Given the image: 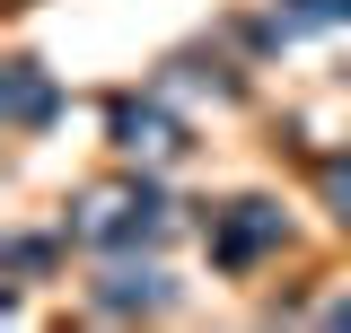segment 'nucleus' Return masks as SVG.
Segmentation results:
<instances>
[{
    "label": "nucleus",
    "mask_w": 351,
    "mask_h": 333,
    "mask_svg": "<svg viewBox=\"0 0 351 333\" xmlns=\"http://www.w3.org/2000/svg\"><path fill=\"white\" fill-rule=\"evenodd\" d=\"M114 132H123V149H149V158L184 149V140H176V123L158 114V106H114Z\"/></svg>",
    "instance_id": "nucleus-3"
},
{
    "label": "nucleus",
    "mask_w": 351,
    "mask_h": 333,
    "mask_svg": "<svg viewBox=\"0 0 351 333\" xmlns=\"http://www.w3.org/2000/svg\"><path fill=\"white\" fill-rule=\"evenodd\" d=\"M325 202H334V219L351 228V158H325Z\"/></svg>",
    "instance_id": "nucleus-5"
},
{
    "label": "nucleus",
    "mask_w": 351,
    "mask_h": 333,
    "mask_svg": "<svg viewBox=\"0 0 351 333\" xmlns=\"http://www.w3.org/2000/svg\"><path fill=\"white\" fill-rule=\"evenodd\" d=\"M9 114H18V123H44V114H53V88H44L36 62H18V71H9Z\"/></svg>",
    "instance_id": "nucleus-4"
},
{
    "label": "nucleus",
    "mask_w": 351,
    "mask_h": 333,
    "mask_svg": "<svg viewBox=\"0 0 351 333\" xmlns=\"http://www.w3.org/2000/svg\"><path fill=\"white\" fill-rule=\"evenodd\" d=\"M71 228H80L88 246H132V237H149V228H158V193H149V184H114V193H88Z\"/></svg>",
    "instance_id": "nucleus-1"
},
{
    "label": "nucleus",
    "mask_w": 351,
    "mask_h": 333,
    "mask_svg": "<svg viewBox=\"0 0 351 333\" xmlns=\"http://www.w3.org/2000/svg\"><path fill=\"white\" fill-rule=\"evenodd\" d=\"M272 237H281V210H272V202H237V210H228V219H219V237H211V254H219V263H228V272H246V263H255V254L272 246Z\"/></svg>",
    "instance_id": "nucleus-2"
},
{
    "label": "nucleus",
    "mask_w": 351,
    "mask_h": 333,
    "mask_svg": "<svg viewBox=\"0 0 351 333\" xmlns=\"http://www.w3.org/2000/svg\"><path fill=\"white\" fill-rule=\"evenodd\" d=\"M325 18H351V0H299L281 27H325Z\"/></svg>",
    "instance_id": "nucleus-6"
}]
</instances>
